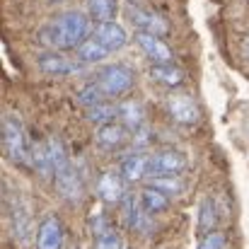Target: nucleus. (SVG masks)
I'll use <instances>...</instances> for the list:
<instances>
[{
  "instance_id": "obj_1",
  "label": "nucleus",
  "mask_w": 249,
  "mask_h": 249,
  "mask_svg": "<svg viewBox=\"0 0 249 249\" xmlns=\"http://www.w3.org/2000/svg\"><path fill=\"white\" fill-rule=\"evenodd\" d=\"M94 27L87 12L80 10H66L61 15H56L53 19H49L41 29H39V41L49 49V51H71L78 49L83 41L92 36Z\"/></svg>"
},
{
  "instance_id": "obj_2",
  "label": "nucleus",
  "mask_w": 249,
  "mask_h": 249,
  "mask_svg": "<svg viewBox=\"0 0 249 249\" xmlns=\"http://www.w3.org/2000/svg\"><path fill=\"white\" fill-rule=\"evenodd\" d=\"M2 150L12 165H32V143L27 138V128L15 114L2 116Z\"/></svg>"
},
{
  "instance_id": "obj_3",
  "label": "nucleus",
  "mask_w": 249,
  "mask_h": 249,
  "mask_svg": "<svg viewBox=\"0 0 249 249\" xmlns=\"http://www.w3.org/2000/svg\"><path fill=\"white\" fill-rule=\"evenodd\" d=\"M7 211H10V232H12V240H15L22 249L29 247L32 240H36V232H34L32 208H29L27 198L19 196V194L10 196Z\"/></svg>"
},
{
  "instance_id": "obj_4",
  "label": "nucleus",
  "mask_w": 249,
  "mask_h": 249,
  "mask_svg": "<svg viewBox=\"0 0 249 249\" xmlns=\"http://www.w3.org/2000/svg\"><path fill=\"white\" fill-rule=\"evenodd\" d=\"M94 83L102 87L107 99L109 97H124V94H128L133 89L136 73L128 66H124V63H111V66H104V68L97 71Z\"/></svg>"
},
{
  "instance_id": "obj_5",
  "label": "nucleus",
  "mask_w": 249,
  "mask_h": 249,
  "mask_svg": "<svg viewBox=\"0 0 249 249\" xmlns=\"http://www.w3.org/2000/svg\"><path fill=\"white\" fill-rule=\"evenodd\" d=\"M53 184H56V191L58 196L71 203V206H78L83 201L85 196V189H83V179L78 174V169L73 162H68L66 167H61L56 174H53Z\"/></svg>"
},
{
  "instance_id": "obj_6",
  "label": "nucleus",
  "mask_w": 249,
  "mask_h": 249,
  "mask_svg": "<svg viewBox=\"0 0 249 249\" xmlns=\"http://www.w3.org/2000/svg\"><path fill=\"white\" fill-rule=\"evenodd\" d=\"M189 167V160L184 153L179 150H158L150 155V162H148V177L155 179V177H174V174H181L184 169Z\"/></svg>"
},
{
  "instance_id": "obj_7",
  "label": "nucleus",
  "mask_w": 249,
  "mask_h": 249,
  "mask_svg": "<svg viewBox=\"0 0 249 249\" xmlns=\"http://www.w3.org/2000/svg\"><path fill=\"white\" fill-rule=\"evenodd\" d=\"M121 208H124L126 225H128L136 235H150V232H153V215H148V211L143 208L138 194L126 191V196H124V201H121Z\"/></svg>"
},
{
  "instance_id": "obj_8",
  "label": "nucleus",
  "mask_w": 249,
  "mask_h": 249,
  "mask_svg": "<svg viewBox=\"0 0 249 249\" xmlns=\"http://www.w3.org/2000/svg\"><path fill=\"white\" fill-rule=\"evenodd\" d=\"M165 107H167V114L172 116V121H177V124H181V126H194V124L201 121V109H198V104H196L189 94H184V92L169 94Z\"/></svg>"
},
{
  "instance_id": "obj_9",
  "label": "nucleus",
  "mask_w": 249,
  "mask_h": 249,
  "mask_svg": "<svg viewBox=\"0 0 249 249\" xmlns=\"http://www.w3.org/2000/svg\"><path fill=\"white\" fill-rule=\"evenodd\" d=\"M128 19L136 27V32H145V34H155V36H165L169 32V22L162 15L141 7V5H128Z\"/></svg>"
},
{
  "instance_id": "obj_10",
  "label": "nucleus",
  "mask_w": 249,
  "mask_h": 249,
  "mask_svg": "<svg viewBox=\"0 0 249 249\" xmlns=\"http://www.w3.org/2000/svg\"><path fill=\"white\" fill-rule=\"evenodd\" d=\"M36 66H39L41 73L53 75V78H66V75H73V73L83 71V66H80L78 61L66 58L61 51H46V53H39Z\"/></svg>"
},
{
  "instance_id": "obj_11",
  "label": "nucleus",
  "mask_w": 249,
  "mask_h": 249,
  "mask_svg": "<svg viewBox=\"0 0 249 249\" xmlns=\"http://www.w3.org/2000/svg\"><path fill=\"white\" fill-rule=\"evenodd\" d=\"M136 44L141 46V51L155 63V66H165L172 63V49L162 41V36H155V34H145V32H136Z\"/></svg>"
},
{
  "instance_id": "obj_12",
  "label": "nucleus",
  "mask_w": 249,
  "mask_h": 249,
  "mask_svg": "<svg viewBox=\"0 0 249 249\" xmlns=\"http://www.w3.org/2000/svg\"><path fill=\"white\" fill-rule=\"evenodd\" d=\"M92 39H97L109 53L121 51L128 44V34H126V29L119 22H102V24H97L94 32H92Z\"/></svg>"
},
{
  "instance_id": "obj_13",
  "label": "nucleus",
  "mask_w": 249,
  "mask_h": 249,
  "mask_svg": "<svg viewBox=\"0 0 249 249\" xmlns=\"http://www.w3.org/2000/svg\"><path fill=\"white\" fill-rule=\"evenodd\" d=\"M66 240L63 223L56 215H46L36 230V249H61Z\"/></svg>"
},
{
  "instance_id": "obj_14",
  "label": "nucleus",
  "mask_w": 249,
  "mask_h": 249,
  "mask_svg": "<svg viewBox=\"0 0 249 249\" xmlns=\"http://www.w3.org/2000/svg\"><path fill=\"white\" fill-rule=\"evenodd\" d=\"M94 143L99 148H104V150H116V148H121V145L128 143V128L121 121L99 126L97 133H94Z\"/></svg>"
},
{
  "instance_id": "obj_15",
  "label": "nucleus",
  "mask_w": 249,
  "mask_h": 249,
  "mask_svg": "<svg viewBox=\"0 0 249 249\" xmlns=\"http://www.w3.org/2000/svg\"><path fill=\"white\" fill-rule=\"evenodd\" d=\"M124 177L114 172H102L97 179V194L104 203H121L126 191H124Z\"/></svg>"
},
{
  "instance_id": "obj_16",
  "label": "nucleus",
  "mask_w": 249,
  "mask_h": 249,
  "mask_svg": "<svg viewBox=\"0 0 249 249\" xmlns=\"http://www.w3.org/2000/svg\"><path fill=\"white\" fill-rule=\"evenodd\" d=\"M218 223H220V211H218V203L213 196H206L201 203H198V213H196V230L201 237L211 235L218 230Z\"/></svg>"
},
{
  "instance_id": "obj_17",
  "label": "nucleus",
  "mask_w": 249,
  "mask_h": 249,
  "mask_svg": "<svg viewBox=\"0 0 249 249\" xmlns=\"http://www.w3.org/2000/svg\"><path fill=\"white\" fill-rule=\"evenodd\" d=\"M148 162H150V155H145V153H131V155H126L121 160L119 174L126 181H138V179L148 177Z\"/></svg>"
},
{
  "instance_id": "obj_18",
  "label": "nucleus",
  "mask_w": 249,
  "mask_h": 249,
  "mask_svg": "<svg viewBox=\"0 0 249 249\" xmlns=\"http://www.w3.org/2000/svg\"><path fill=\"white\" fill-rule=\"evenodd\" d=\"M141 203H143V208L148 211V215H160V213H165L167 208L172 206V198L162 194L160 189H155V186H145L143 191H141Z\"/></svg>"
},
{
  "instance_id": "obj_19",
  "label": "nucleus",
  "mask_w": 249,
  "mask_h": 249,
  "mask_svg": "<svg viewBox=\"0 0 249 249\" xmlns=\"http://www.w3.org/2000/svg\"><path fill=\"white\" fill-rule=\"evenodd\" d=\"M119 119L121 124L131 131H141L143 124H145V111L143 107L136 102V99H126V102H119Z\"/></svg>"
},
{
  "instance_id": "obj_20",
  "label": "nucleus",
  "mask_w": 249,
  "mask_h": 249,
  "mask_svg": "<svg viewBox=\"0 0 249 249\" xmlns=\"http://www.w3.org/2000/svg\"><path fill=\"white\" fill-rule=\"evenodd\" d=\"M109 56V51L97 41V39H87L83 41L78 49H75V61L80 63V66H92V63H99V61H104Z\"/></svg>"
},
{
  "instance_id": "obj_21",
  "label": "nucleus",
  "mask_w": 249,
  "mask_h": 249,
  "mask_svg": "<svg viewBox=\"0 0 249 249\" xmlns=\"http://www.w3.org/2000/svg\"><path fill=\"white\" fill-rule=\"evenodd\" d=\"M119 12V0H87V15L92 22H114Z\"/></svg>"
},
{
  "instance_id": "obj_22",
  "label": "nucleus",
  "mask_w": 249,
  "mask_h": 249,
  "mask_svg": "<svg viewBox=\"0 0 249 249\" xmlns=\"http://www.w3.org/2000/svg\"><path fill=\"white\" fill-rule=\"evenodd\" d=\"M32 167L39 172V177L51 179L53 177V162H51V153H49V143H32Z\"/></svg>"
},
{
  "instance_id": "obj_23",
  "label": "nucleus",
  "mask_w": 249,
  "mask_h": 249,
  "mask_svg": "<svg viewBox=\"0 0 249 249\" xmlns=\"http://www.w3.org/2000/svg\"><path fill=\"white\" fill-rule=\"evenodd\" d=\"M150 78L155 83L165 85V87H179L184 83V71L177 68L174 63H165V66H153L150 68Z\"/></svg>"
},
{
  "instance_id": "obj_24",
  "label": "nucleus",
  "mask_w": 249,
  "mask_h": 249,
  "mask_svg": "<svg viewBox=\"0 0 249 249\" xmlns=\"http://www.w3.org/2000/svg\"><path fill=\"white\" fill-rule=\"evenodd\" d=\"M119 116V104H97L92 109H87V121L89 124H97V126H107V124H114Z\"/></svg>"
},
{
  "instance_id": "obj_25",
  "label": "nucleus",
  "mask_w": 249,
  "mask_h": 249,
  "mask_svg": "<svg viewBox=\"0 0 249 249\" xmlns=\"http://www.w3.org/2000/svg\"><path fill=\"white\" fill-rule=\"evenodd\" d=\"M107 102V94L102 92V87L94 83H87L85 87H80V92H78V104L85 107V109H92V107H97V104H104Z\"/></svg>"
},
{
  "instance_id": "obj_26",
  "label": "nucleus",
  "mask_w": 249,
  "mask_h": 249,
  "mask_svg": "<svg viewBox=\"0 0 249 249\" xmlns=\"http://www.w3.org/2000/svg\"><path fill=\"white\" fill-rule=\"evenodd\" d=\"M148 184H150V186H155V189H160V191L167 194L169 198L181 196V194H184V189H186V184L179 179V174H174V177H155V179H150Z\"/></svg>"
},
{
  "instance_id": "obj_27",
  "label": "nucleus",
  "mask_w": 249,
  "mask_h": 249,
  "mask_svg": "<svg viewBox=\"0 0 249 249\" xmlns=\"http://www.w3.org/2000/svg\"><path fill=\"white\" fill-rule=\"evenodd\" d=\"M198 249H228V237H225L220 230H215V232H211V235L201 237Z\"/></svg>"
},
{
  "instance_id": "obj_28",
  "label": "nucleus",
  "mask_w": 249,
  "mask_h": 249,
  "mask_svg": "<svg viewBox=\"0 0 249 249\" xmlns=\"http://www.w3.org/2000/svg\"><path fill=\"white\" fill-rule=\"evenodd\" d=\"M121 247H124V245H121V237H119L116 230H111L109 235L94 240V249H121Z\"/></svg>"
},
{
  "instance_id": "obj_29",
  "label": "nucleus",
  "mask_w": 249,
  "mask_h": 249,
  "mask_svg": "<svg viewBox=\"0 0 249 249\" xmlns=\"http://www.w3.org/2000/svg\"><path fill=\"white\" fill-rule=\"evenodd\" d=\"M242 51H245V56H247V58H249V39H247V41H245V49H242Z\"/></svg>"
}]
</instances>
